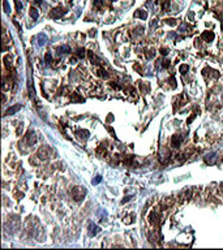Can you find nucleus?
I'll list each match as a JSON object with an SVG mask.
<instances>
[{
	"mask_svg": "<svg viewBox=\"0 0 223 250\" xmlns=\"http://www.w3.org/2000/svg\"><path fill=\"white\" fill-rule=\"evenodd\" d=\"M85 193H86V190L82 189L81 186H74L72 189V197H73L74 201H81L83 197H85Z\"/></svg>",
	"mask_w": 223,
	"mask_h": 250,
	"instance_id": "f257e3e1",
	"label": "nucleus"
},
{
	"mask_svg": "<svg viewBox=\"0 0 223 250\" xmlns=\"http://www.w3.org/2000/svg\"><path fill=\"white\" fill-rule=\"evenodd\" d=\"M64 13H65V10L61 9V8H54V9L50 12V17H52V18H60Z\"/></svg>",
	"mask_w": 223,
	"mask_h": 250,
	"instance_id": "f03ea898",
	"label": "nucleus"
},
{
	"mask_svg": "<svg viewBox=\"0 0 223 250\" xmlns=\"http://www.w3.org/2000/svg\"><path fill=\"white\" fill-rule=\"evenodd\" d=\"M182 141H183V135L175 134V135H172V138H171V145L174 147H177V146H180Z\"/></svg>",
	"mask_w": 223,
	"mask_h": 250,
	"instance_id": "7ed1b4c3",
	"label": "nucleus"
},
{
	"mask_svg": "<svg viewBox=\"0 0 223 250\" xmlns=\"http://www.w3.org/2000/svg\"><path fill=\"white\" fill-rule=\"evenodd\" d=\"M26 142L29 143L30 146L34 145V143L37 142V137H35V134H34V132H33V130H30V132L27 133V135H26Z\"/></svg>",
	"mask_w": 223,
	"mask_h": 250,
	"instance_id": "20e7f679",
	"label": "nucleus"
},
{
	"mask_svg": "<svg viewBox=\"0 0 223 250\" xmlns=\"http://www.w3.org/2000/svg\"><path fill=\"white\" fill-rule=\"evenodd\" d=\"M21 110V104H16V105H13V107H11V108H8L7 110V112H5V116H9V115H15L16 112H18V111Z\"/></svg>",
	"mask_w": 223,
	"mask_h": 250,
	"instance_id": "39448f33",
	"label": "nucleus"
},
{
	"mask_svg": "<svg viewBox=\"0 0 223 250\" xmlns=\"http://www.w3.org/2000/svg\"><path fill=\"white\" fill-rule=\"evenodd\" d=\"M149 220L151 224L159 223V214H157V211H153V212L149 215Z\"/></svg>",
	"mask_w": 223,
	"mask_h": 250,
	"instance_id": "423d86ee",
	"label": "nucleus"
},
{
	"mask_svg": "<svg viewBox=\"0 0 223 250\" xmlns=\"http://www.w3.org/2000/svg\"><path fill=\"white\" fill-rule=\"evenodd\" d=\"M202 39H205L206 42H211L214 39V33L213 31H203L201 35Z\"/></svg>",
	"mask_w": 223,
	"mask_h": 250,
	"instance_id": "0eeeda50",
	"label": "nucleus"
},
{
	"mask_svg": "<svg viewBox=\"0 0 223 250\" xmlns=\"http://www.w3.org/2000/svg\"><path fill=\"white\" fill-rule=\"evenodd\" d=\"M98 232H99V227L98 226H95V224H90V226H89V236L93 237V236H95Z\"/></svg>",
	"mask_w": 223,
	"mask_h": 250,
	"instance_id": "6e6552de",
	"label": "nucleus"
},
{
	"mask_svg": "<svg viewBox=\"0 0 223 250\" xmlns=\"http://www.w3.org/2000/svg\"><path fill=\"white\" fill-rule=\"evenodd\" d=\"M38 155H39V158L42 159H47L48 158V149H46V147H42V149L38 151Z\"/></svg>",
	"mask_w": 223,
	"mask_h": 250,
	"instance_id": "1a4fd4ad",
	"label": "nucleus"
},
{
	"mask_svg": "<svg viewBox=\"0 0 223 250\" xmlns=\"http://www.w3.org/2000/svg\"><path fill=\"white\" fill-rule=\"evenodd\" d=\"M76 135L79 138H81V140H86V138L89 137V132H88V130H77Z\"/></svg>",
	"mask_w": 223,
	"mask_h": 250,
	"instance_id": "9d476101",
	"label": "nucleus"
},
{
	"mask_svg": "<svg viewBox=\"0 0 223 250\" xmlns=\"http://www.w3.org/2000/svg\"><path fill=\"white\" fill-rule=\"evenodd\" d=\"M135 16H136V17L142 18V20H146V18H147V13H146V10H142V9H138L137 12L135 13Z\"/></svg>",
	"mask_w": 223,
	"mask_h": 250,
	"instance_id": "9b49d317",
	"label": "nucleus"
},
{
	"mask_svg": "<svg viewBox=\"0 0 223 250\" xmlns=\"http://www.w3.org/2000/svg\"><path fill=\"white\" fill-rule=\"evenodd\" d=\"M140 87H141L142 93H149L150 91V85L147 82H140Z\"/></svg>",
	"mask_w": 223,
	"mask_h": 250,
	"instance_id": "f8f14e48",
	"label": "nucleus"
},
{
	"mask_svg": "<svg viewBox=\"0 0 223 250\" xmlns=\"http://www.w3.org/2000/svg\"><path fill=\"white\" fill-rule=\"evenodd\" d=\"M89 57H90V60H91V63H93V64H97V65H99V64H101V60H99L98 57L93 54V52H89Z\"/></svg>",
	"mask_w": 223,
	"mask_h": 250,
	"instance_id": "ddd939ff",
	"label": "nucleus"
},
{
	"mask_svg": "<svg viewBox=\"0 0 223 250\" xmlns=\"http://www.w3.org/2000/svg\"><path fill=\"white\" fill-rule=\"evenodd\" d=\"M30 16H32L33 20H37L38 16H39V13H38V10L35 9V8H30Z\"/></svg>",
	"mask_w": 223,
	"mask_h": 250,
	"instance_id": "4468645a",
	"label": "nucleus"
},
{
	"mask_svg": "<svg viewBox=\"0 0 223 250\" xmlns=\"http://www.w3.org/2000/svg\"><path fill=\"white\" fill-rule=\"evenodd\" d=\"M167 25H170V26H175V25H177V20H175V18H166L164 20Z\"/></svg>",
	"mask_w": 223,
	"mask_h": 250,
	"instance_id": "2eb2a0df",
	"label": "nucleus"
},
{
	"mask_svg": "<svg viewBox=\"0 0 223 250\" xmlns=\"http://www.w3.org/2000/svg\"><path fill=\"white\" fill-rule=\"evenodd\" d=\"M179 71H180V73H183V74H185L187 72L189 71V66L187 65V64H183V65H180V68H179Z\"/></svg>",
	"mask_w": 223,
	"mask_h": 250,
	"instance_id": "dca6fc26",
	"label": "nucleus"
},
{
	"mask_svg": "<svg viewBox=\"0 0 223 250\" xmlns=\"http://www.w3.org/2000/svg\"><path fill=\"white\" fill-rule=\"evenodd\" d=\"M72 101L73 102H83V98L79 96V94L77 93H73V95H72Z\"/></svg>",
	"mask_w": 223,
	"mask_h": 250,
	"instance_id": "f3484780",
	"label": "nucleus"
},
{
	"mask_svg": "<svg viewBox=\"0 0 223 250\" xmlns=\"http://www.w3.org/2000/svg\"><path fill=\"white\" fill-rule=\"evenodd\" d=\"M38 38H39V44H41V46H43V44L46 43V39H47L46 34H39V35H38Z\"/></svg>",
	"mask_w": 223,
	"mask_h": 250,
	"instance_id": "a211bd4d",
	"label": "nucleus"
},
{
	"mask_svg": "<svg viewBox=\"0 0 223 250\" xmlns=\"http://www.w3.org/2000/svg\"><path fill=\"white\" fill-rule=\"evenodd\" d=\"M97 73H98V76H101V77H104V78H106V77H108L107 72H106L104 69H102V68H101V69H98V72H97Z\"/></svg>",
	"mask_w": 223,
	"mask_h": 250,
	"instance_id": "6ab92c4d",
	"label": "nucleus"
},
{
	"mask_svg": "<svg viewBox=\"0 0 223 250\" xmlns=\"http://www.w3.org/2000/svg\"><path fill=\"white\" fill-rule=\"evenodd\" d=\"M44 60H46V64H51L52 63V56L50 52H47L46 56H44Z\"/></svg>",
	"mask_w": 223,
	"mask_h": 250,
	"instance_id": "aec40b11",
	"label": "nucleus"
},
{
	"mask_svg": "<svg viewBox=\"0 0 223 250\" xmlns=\"http://www.w3.org/2000/svg\"><path fill=\"white\" fill-rule=\"evenodd\" d=\"M77 56H79L80 59H82V57L85 56V50H83V48H79V50H77Z\"/></svg>",
	"mask_w": 223,
	"mask_h": 250,
	"instance_id": "412c9836",
	"label": "nucleus"
},
{
	"mask_svg": "<svg viewBox=\"0 0 223 250\" xmlns=\"http://www.w3.org/2000/svg\"><path fill=\"white\" fill-rule=\"evenodd\" d=\"M3 5H4V10H5V13H9V12H11V8H9V4H8L7 0H4Z\"/></svg>",
	"mask_w": 223,
	"mask_h": 250,
	"instance_id": "4be33fe9",
	"label": "nucleus"
},
{
	"mask_svg": "<svg viewBox=\"0 0 223 250\" xmlns=\"http://www.w3.org/2000/svg\"><path fill=\"white\" fill-rule=\"evenodd\" d=\"M59 51H61V52H65V54H68V52H71V48H69L68 46H61L60 48H59Z\"/></svg>",
	"mask_w": 223,
	"mask_h": 250,
	"instance_id": "5701e85b",
	"label": "nucleus"
},
{
	"mask_svg": "<svg viewBox=\"0 0 223 250\" xmlns=\"http://www.w3.org/2000/svg\"><path fill=\"white\" fill-rule=\"evenodd\" d=\"M170 82H171V87H172V89L176 87V81H175V77H174V76L170 77Z\"/></svg>",
	"mask_w": 223,
	"mask_h": 250,
	"instance_id": "b1692460",
	"label": "nucleus"
},
{
	"mask_svg": "<svg viewBox=\"0 0 223 250\" xmlns=\"http://www.w3.org/2000/svg\"><path fill=\"white\" fill-rule=\"evenodd\" d=\"M16 8H17V12H21V9H22V4L18 0H16Z\"/></svg>",
	"mask_w": 223,
	"mask_h": 250,
	"instance_id": "393cba45",
	"label": "nucleus"
},
{
	"mask_svg": "<svg viewBox=\"0 0 223 250\" xmlns=\"http://www.w3.org/2000/svg\"><path fill=\"white\" fill-rule=\"evenodd\" d=\"M102 181V176H97L95 180H93V184H99Z\"/></svg>",
	"mask_w": 223,
	"mask_h": 250,
	"instance_id": "a878e982",
	"label": "nucleus"
},
{
	"mask_svg": "<svg viewBox=\"0 0 223 250\" xmlns=\"http://www.w3.org/2000/svg\"><path fill=\"white\" fill-rule=\"evenodd\" d=\"M154 55H155L154 51H150V54L145 55V56H146V59H153V57H154Z\"/></svg>",
	"mask_w": 223,
	"mask_h": 250,
	"instance_id": "bb28decb",
	"label": "nucleus"
},
{
	"mask_svg": "<svg viewBox=\"0 0 223 250\" xmlns=\"http://www.w3.org/2000/svg\"><path fill=\"white\" fill-rule=\"evenodd\" d=\"M162 66H163V68H168V66H170V61H168V60H163V61H162Z\"/></svg>",
	"mask_w": 223,
	"mask_h": 250,
	"instance_id": "cd10ccee",
	"label": "nucleus"
},
{
	"mask_svg": "<svg viewBox=\"0 0 223 250\" xmlns=\"http://www.w3.org/2000/svg\"><path fill=\"white\" fill-rule=\"evenodd\" d=\"M194 117H196V113H192V116H191V117L188 119V120H187V123H188V124H191L192 121L194 120Z\"/></svg>",
	"mask_w": 223,
	"mask_h": 250,
	"instance_id": "c85d7f7f",
	"label": "nucleus"
},
{
	"mask_svg": "<svg viewBox=\"0 0 223 250\" xmlns=\"http://www.w3.org/2000/svg\"><path fill=\"white\" fill-rule=\"evenodd\" d=\"M161 54H162V55H167V54H168V48H164V47H162V48H161Z\"/></svg>",
	"mask_w": 223,
	"mask_h": 250,
	"instance_id": "c756f323",
	"label": "nucleus"
},
{
	"mask_svg": "<svg viewBox=\"0 0 223 250\" xmlns=\"http://www.w3.org/2000/svg\"><path fill=\"white\" fill-rule=\"evenodd\" d=\"M94 5H95V7H101V5H102V0H95V1H94Z\"/></svg>",
	"mask_w": 223,
	"mask_h": 250,
	"instance_id": "7c9ffc66",
	"label": "nucleus"
},
{
	"mask_svg": "<svg viewBox=\"0 0 223 250\" xmlns=\"http://www.w3.org/2000/svg\"><path fill=\"white\" fill-rule=\"evenodd\" d=\"M135 69H137V71L140 72V73H142V69H141V66L138 65V64H136V65H135Z\"/></svg>",
	"mask_w": 223,
	"mask_h": 250,
	"instance_id": "2f4dec72",
	"label": "nucleus"
},
{
	"mask_svg": "<svg viewBox=\"0 0 223 250\" xmlns=\"http://www.w3.org/2000/svg\"><path fill=\"white\" fill-rule=\"evenodd\" d=\"M111 86H112L114 89H120V86H119V85H115V82H112V83H111Z\"/></svg>",
	"mask_w": 223,
	"mask_h": 250,
	"instance_id": "473e14b6",
	"label": "nucleus"
},
{
	"mask_svg": "<svg viewBox=\"0 0 223 250\" xmlns=\"http://www.w3.org/2000/svg\"><path fill=\"white\" fill-rule=\"evenodd\" d=\"M35 3H38V4H42V0H34Z\"/></svg>",
	"mask_w": 223,
	"mask_h": 250,
	"instance_id": "72a5a7b5",
	"label": "nucleus"
},
{
	"mask_svg": "<svg viewBox=\"0 0 223 250\" xmlns=\"http://www.w3.org/2000/svg\"><path fill=\"white\" fill-rule=\"evenodd\" d=\"M222 160H223V159H222Z\"/></svg>",
	"mask_w": 223,
	"mask_h": 250,
	"instance_id": "f704fd0d",
	"label": "nucleus"
}]
</instances>
